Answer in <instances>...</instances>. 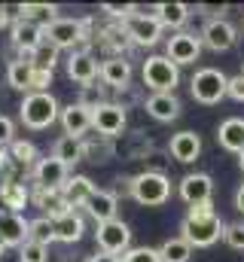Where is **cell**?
<instances>
[{
  "label": "cell",
  "mask_w": 244,
  "mask_h": 262,
  "mask_svg": "<svg viewBox=\"0 0 244 262\" xmlns=\"http://www.w3.org/2000/svg\"><path fill=\"white\" fill-rule=\"evenodd\" d=\"M223 229H226V223L220 220L214 201H208V204H198V207L186 210V216L180 223V238L189 247H214L223 238Z\"/></svg>",
  "instance_id": "cell-1"
},
{
  "label": "cell",
  "mask_w": 244,
  "mask_h": 262,
  "mask_svg": "<svg viewBox=\"0 0 244 262\" xmlns=\"http://www.w3.org/2000/svg\"><path fill=\"white\" fill-rule=\"evenodd\" d=\"M89 37H92V18H55L52 25L43 28V40L55 49L70 52H89Z\"/></svg>",
  "instance_id": "cell-2"
},
{
  "label": "cell",
  "mask_w": 244,
  "mask_h": 262,
  "mask_svg": "<svg viewBox=\"0 0 244 262\" xmlns=\"http://www.w3.org/2000/svg\"><path fill=\"white\" fill-rule=\"evenodd\" d=\"M58 116H61V107L49 92H31V95H25V101L18 107L22 125H28V128H34V131L49 128Z\"/></svg>",
  "instance_id": "cell-3"
},
{
  "label": "cell",
  "mask_w": 244,
  "mask_h": 262,
  "mask_svg": "<svg viewBox=\"0 0 244 262\" xmlns=\"http://www.w3.org/2000/svg\"><path fill=\"white\" fill-rule=\"evenodd\" d=\"M140 76H144V85L153 95H174V89L180 82V67L168 55H150L140 67Z\"/></svg>",
  "instance_id": "cell-4"
},
{
  "label": "cell",
  "mask_w": 244,
  "mask_h": 262,
  "mask_svg": "<svg viewBox=\"0 0 244 262\" xmlns=\"http://www.w3.org/2000/svg\"><path fill=\"white\" fill-rule=\"evenodd\" d=\"M122 31L128 37L131 46H156L162 40V25L156 18V6L144 9V6H134V12L122 21Z\"/></svg>",
  "instance_id": "cell-5"
},
{
  "label": "cell",
  "mask_w": 244,
  "mask_h": 262,
  "mask_svg": "<svg viewBox=\"0 0 244 262\" xmlns=\"http://www.w3.org/2000/svg\"><path fill=\"white\" fill-rule=\"evenodd\" d=\"M131 198L144 207H162L171 198V180L162 171H144L131 177Z\"/></svg>",
  "instance_id": "cell-6"
},
{
  "label": "cell",
  "mask_w": 244,
  "mask_h": 262,
  "mask_svg": "<svg viewBox=\"0 0 244 262\" xmlns=\"http://www.w3.org/2000/svg\"><path fill=\"white\" fill-rule=\"evenodd\" d=\"M226 85H229V76L223 70H217V67H201L189 79L192 98L198 104H208V107H214V104H220L226 98Z\"/></svg>",
  "instance_id": "cell-7"
},
{
  "label": "cell",
  "mask_w": 244,
  "mask_h": 262,
  "mask_svg": "<svg viewBox=\"0 0 244 262\" xmlns=\"http://www.w3.org/2000/svg\"><path fill=\"white\" fill-rule=\"evenodd\" d=\"M95 241H98V250L101 253H110V256H125L131 250V229L128 223H122L119 216L110 220V223H98L95 229Z\"/></svg>",
  "instance_id": "cell-8"
},
{
  "label": "cell",
  "mask_w": 244,
  "mask_h": 262,
  "mask_svg": "<svg viewBox=\"0 0 244 262\" xmlns=\"http://www.w3.org/2000/svg\"><path fill=\"white\" fill-rule=\"evenodd\" d=\"M165 55H168L177 67L195 64L198 55H201V37H195V34H189V31L171 34V37H168V46H165Z\"/></svg>",
  "instance_id": "cell-9"
},
{
  "label": "cell",
  "mask_w": 244,
  "mask_h": 262,
  "mask_svg": "<svg viewBox=\"0 0 244 262\" xmlns=\"http://www.w3.org/2000/svg\"><path fill=\"white\" fill-rule=\"evenodd\" d=\"M92 128L98 131L101 137L116 140L122 131H125V110H122L119 104H113V101L95 107V110H92Z\"/></svg>",
  "instance_id": "cell-10"
},
{
  "label": "cell",
  "mask_w": 244,
  "mask_h": 262,
  "mask_svg": "<svg viewBox=\"0 0 244 262\" xmlns=\"http://www.w3.org/2000/svg\"><path fill=\"white\" fill-rule=\"evenodd\" d=\"M34 180H37V189H61L70 180V168L55 156H46L34 165Z\"/></svg>",
  "instance_id": "cell-11"
},
{
  "label": "cell",
  "mask_w": 244,
  "mask_h": 262,
  "mask_svg": "<svg viewBox=\"0 0 244 262\" xmlns=\"http://www.w3.org/2000/svg\"><path fill=\"white\" fill-rule=\"evenodd\" d=\"M177 195L189 204V207H198V204H208L214 198V180L208 174H186L180 183H177Z\"/></svg>",
  "instance_id": "cell-12"
},
{
  "label": "cell",
  "mask_w": 244,
  "mask_h": 262,
  "mask_svg": "<svg viewBox=\"0 0 244 262\" xmlns=\"http://www.w3.org/2000/svg\"><path fill=\"white\" fill-rule=\"evenodd\" d=\"M235 28H232V21H226V18H208V25H205V31H201V43L211 49V52H226V49H232L235 46Z\"/></svg>",
  "instance_id": "cell-13"
},
{
  "label": "cell",
  "mask_w": 244,
  "mask_h": 262,
  "mask_svg": "<svg viewBox=\"0 0 244 262\" xmlns=\"http://www.w3.org/2000/svg\"><path fill=\"white\" fill-rule=\"evenodd\" d=\"M9 37H12V46L22 52V58H28L40 43H43V28L28 21V18H18L9 25Z\"/></svg>",
  "instance_id": "cell-14"
},
{
  "label": "cell",
  "mask_w": 244,
  "mask_h": 262,
  "mask_svg": "<svg viewBox=\"0 0 244 262\" xmlns=\"http://www.w3.org/2000/svg\"><path fill=\"white\" fill-rule=\"evenodd\" d=\"M61 128L67 137H76V140H83L89 131H92V110L89 107H83L79 101L76 104H67L64 110H61Z\"/></svg>",
  "instance_id": "cell-15"
},
{
  "label": "cell",
  "mask_w": 244,
  "mask_h": 262,
  "mask_svg": "<svg viewBox=\"0 0 244 262\" xmlns=\"http://www.w3.org/2000/svg\"><path fill=\"white\" fill-rule=\"evenodd\" d=\"M67 76L86 89V85H92L101 76V64H98V58L92 52H70V58H67Z\"/></svg>",
  "instance_id": "cell-16"
},
{
  "label": "cell",
  "mask_w": 244,
  "mask_h": 262,
  "mask_svg": "<svg viewBox=\"0 0 244 262\" xmlns=\"http://www.w3.org/2000/svg\"><path fill=\"white\" fill-rule=\"evenodd\" d=\"M168 156L174 162H180V165H192L201 156V137L195 131H177L168 140Z\"/></svg>",
  "instance_id": "cell-17"
},
{
  "label": "cell",
  "mask_w": 244,
  "mask_h": 262,
  "mask_svg": "<svg viewBox=\"0 0 244 262\" xmlns=\"http://www.w3.org/2000/svg\"><path fill=\"white\" fill-rule=\"evenodd\" d=\"M101 82H104L107 89H113V92L125 89V85L131 82V61H128L125 55H110V58H104V61H101Z\"/></svg>",
  "instance_id": "cell-18"
},
{
  "label": "cell",
  "mask_w": 244,
  "mask_h": 262,
  "mask_svg": "<svg viewBox=\"0 0 244 262\" xmlns=\"http://www.w3.org/2000/svg\"><path fill=\"white\" fill-rule=\"evenodd\" d=\"M28 220L22 213H9V210H0V238L6 247H22L28 241Z\"/></svg>",
  "instance_id": "cell-19"
},
{
  "label": "cell",
  "mask_w": 244,
  "mask_h": 262,
  "mask_svg": "<svg viewBox=\"0 0 244 262\" xmlns=\"http://www.w3.org/2000/svg\"><path fill=\"white\" fill-rule=\"evenodd\" d=\"M52 232H55V241H61V244H76L86 232V223L76 210H64L52 220Z\"/></svg>",
  "instance_id": "cell-20"
},
{
  "label": "cell",
  "mask_w": 244,
  "mask_h": 262,
  "mask_svg": "<svg viewBox=\"0 0 244 262\" xmlns=\"http://www.w3.org/2000/svg\"><path fill=\"white\" fill-rule=\"evenodd\" d=\"M61 195H64V204L67 210H76V207H86V201L95 195V183L83 174H73L64 186H61Z\"/></svg>",
  "instance_id": "cell-21"
},
{
  "label": "cell",
  "mask_w": 244,
  "mask_h": 262,
  "mask_svg": "<svg viewBox=\"0 0 244 262\" xmlns=\"http://www.w3.org/2000/svg\"><path fill=\"white\" fill-rule=\"evenodd\" d=\"M116 207H119V198L113 192H104V189H95V195L86 201V213L95 220V223H110L116 220Z\"/></svg>",
  "instance_id": "cell-22"
},
{
  "label": "cell",
  "mask_w": 244,
  "mask_h": 262,
  "mask_svg": "<svg viewBox=\"0 0 244 262\" xmlns=\"http://www.w3.org/2000/svg\"><path fill=\"white\" fill-rule=\"evenodd\" d=\"M217 143H220L226 152L241 156V152H244V119H238V116L223 119V122H220V128H217Z\"/></svg>",
  "instance_id": "cell-23"
},
{
  "label": "cell",
  "mask_w": 244,
  "mask_h": 262,
  "mask_svg": "<svg viewBox=\"0 0 244 262\" xmlns=\"http://www.w3.org/2000/svg\"><path fill=\"white\" fill-rule=\"evenodd\" d=\"M144 110L156 122H171L180 116V101H177V95H150L144 101Z\"/></svg>",
  "instance_id": "cell-24"
},
{
  "label": "cell",
  "mask_w": 244,
  "mask_h": 262,
  "mask_svg": "<svg viewBox=\"0 0 244 262\" xmlns=\"http://www.w3.org/2000/svg\"><path fill=\"white\" fill-rule=\"evenodd\" d=\"M0 201H3V207L9 213H22V207H28V201H31V192H28V186L22 180L6 177L0 183Z\"/></svg>",
  "instance_id": "cell-25"
},
{
  "label": "cell",
  "mask_w": 244,
  "mask_h": 262,
  "mask_svg": "<svg viewBox=\"0 0 244 262\" xmlns=\"http://www.w3.org/2000/svg\"><path fill=\"white\" fill-rule=\"evenodd\" d=\"M116 156V146L110 137H83V159L86 162H95V165H104Z\"/></svg>",
  "instance_id": "cell-26"
},
{
  "label": "cell",
  "mask_w": 244,
  "mask_h": 262,
  "mask_svg": "<svg viewBox=\"0 0 244 262\" xmlns=\"http://www.w3.org/2000/svg\"><path fill=\"white\" fill-rule=\"evenodd\" d=\"M31 201H34V204L43 210V216H49V220H55L58 213L67 210L61 189H34V192H31Z\"/></svg>",
  "instance_id": "cell-27"
},
{
  "label": "cell",
  "mask_w": 244,
  "mask_h": 262,
  "mask_svg": "<svg viewBox=\"0 0 244 262\" xmlns=\"http://www.w3.org/2000/svg\"><path fill=\"white\" fill-rule=\"evenodd\" d=\"M31 79H34V67L28 58H15V61H9L6 67V82H9V89H15V92H28L31 95Z\"/></svg>",
  "instance_id": "cell-28"
},
{
  "label": "cell",
  "mask_w": 244,
  "mask_h": 262,
  "mask_svg": "<svg viewBox=\"0 0 244 262\" xmlns=\"http://www.w3.org/2000/svg\"><path fill=\"white\" fill-rule=\"evenodd\" d=\"M156 18H159L162 28L180 31L183 25H186V18H189V6L186 3H159L156 6Z\"/></svg>",
  "instance_id": "cell-29"
},
{
  "label": "cell",
  "mask_w": 244,
  "mask_h": 262,
  "mask_svg": "<svg viewBox=\"0 0 244 262\" xmlns=\"http://www.w3.org/2000/svg\"><path fill=\"white\" fill-rule=\"evenodd\" d=\"M6 152H9V162H12L15 168H25V171L40 162V159H37V146H34L31 140H18V137H15V140L6 146Z\"/></svg>",
  "instance_id": "cell-30"
},
{
  "label": "cell",
  "mask_w": 244,
  "mask_h": 262,
  "mask_svg": "<svg viewBox=\"0 0 244 262\" xmlns=\"http://www.w3.org/2000/svg\"><path fill=\"white\" fill-rule=\"evenodd\" d=\"M52 156L58 159V162H64L67 168L70 165H76V162H83V140H76V137H58L55 140V146H52Z\"/></svg>",
  "instance_id": "cell-31"
},
{
  "label": "cell",
  "mask_w": 244,
  "mask_h": 262,
  "mask_svg": "<svg viewBox=\"0 0 244 262\" xmlns=\"http://www.w3.org/2000/svg\"><path fill=\"white\" fill-rule=\"evenodd\" d=\"M22 18H28V21H34V25L46 28V25H52V21L58 18V6H55V3H25V6H22Z\"/></svg>",
  "instance_id": "cell-32"
},
{
  "label": "cell",
  "mask_w": 244,
  "mask_h": 262,
  "mask_svg": "<svg viewBox=\"0 0 244 262\" xmlns=\"http://www.w3.org/2000/svg\"><path fill=\"white\" fill-rule=\"evenodd\" d=\"M28 61H31V67H34V70L52 73V70H55V64H58V49H55V46H49V43L43 40V43H40V46L28 55Z\"/></svg>",
  "instance_id": "cell-33"
},
{
  "label": "cell",
  "mask_w": 244,
  "mask_h": 262,
  "mask_svg": "<svg viewBox=\"0 0 244 262\" xmlns=\"http://www.w3.org/2000/svg\"><path fill=\"white\" fill-rule=\"evenodd\" d=\"M159 256H162V262H189V256H192V247H189L180 235H177V238L162 241Z\"/></svg>",
  "instance_id": "cell-34"
},
{
  "label": "cell",
  "mask_w": 244,
  "mask_h": 262,
  "mask_svg": "<svg viewBox=\"0 0 244 262\" xmlns=\"http://www.w3.org/2000/svg\"><path fill=\"white\" fill-rule=\"evenodd\" d=\"M28 241L49 247V244L55 241V232H52V220H49V216H37V220H31V226H28Z\"/></svg>",
  "instance_id": "cell-35"
},
{
  "label": "cell",
  "mask_w": 244,
  "mask_h": 262,
  "mask_svg": "<svg viewBox=\"0 0 244 262\" xmlns=\"http://www.w3.org/2000/svg\"><path fill=\"white\" fill-rule=\"evenodd\" d=\"M18 262H49V247L34 244V241H25L18 247Z\"/></svg>",
  "instance_id": "cell-36"
},
{
  "label": "cell",
  "mask_w": 244,
  "mask_h": 262,
  "mask_svg": "<svg viewBox=\"0 0 244 262\" xmlns=\"http://www.w3.org/2000/svg\"><path fill=\"white\" fill-rule=\"evenodd\" d=\"M223 241H226L232 250H244V223H226Z\"/></svg>",
  "instance_id": "cell-37"
},
{
  "label": "cell",
  "mask_w": 244,
  "mask_h": 262,
  "mask_svg": "<svg viewBox=\"0 0 244 262\" xmlns=\"http://www.w3.org/2000/svg\"><path fill=\"white\" fill-rule=\"evenodd\" d=\"M104 89H107V85H104ZM104 89H101V85H86V89H83V98H79V104H83V107H89V110H95V107L107 104V98H104Z\"/></svg>",
  "instance_id": "cell-38"
},
{
  "label": "cell",
  "mask_w": 244,
  "mask_h": 262,
  "mask_svg": "<svg viewBox=\"0 0 244 262\" xmlns=\"http://www.w3.org/2000/svg\"><path fill=\"white\" fill-rule=\"evenodd\" d=\"M122 262H162V256H159V250H153V247H131V250L122 256Z\"/></svg>",
  "instance_id": "cell-39"
},
{
  "label": "cell",
  "mask_w": 244,
  "mask_h": 262,
  "mask_svg": "<svg viewBox=\"0 0 244 262\" xmlns=\"http://www.w3.org/2000/svg\"><path fill=\"white\" fill-rule=\"evenodd\" d=\"M101 12H107L110 18H119V21H125V18L134 12V3H122V6H119V3H104V6H101Z\"/></svg>",
  "instance_id": "cell-40"
},
{
  "label": "cell",
  "mask_w": 244,
  "mask_h": 262,
  "mask_svg": "<svg viewBox=\"0 0 244 262\" xmlns=\"http://www.w3.org/2000/svg\"><path fill=\"white\" fill-rule=\"evenodd\" d=\"M226 98H232V101L244 104V76H241V73L229 79V85H226Z\"/></svg>",
  "instance_id": "cell-41"
},
{
  "label": "cell",
  "mask_w": 244,
  "mask_h": 262,
  "mask_svg": "<svg viewBox=\"0 0 244 262\" xmlns=\"http://www.w3.org/2000/svg\"><path fill=\"white\" fill-rule=\"evenodd\" d=\"M12 140H15V125H12V119L0 116V146H9Z\"/></svg>",
  "instance_id": "cell-42"
},
{
  "label": "cell",
  "mask_w": 244,
  "mask_h": 262,
  "mask_svg": "<svg viewBox=\"0 0 244 262\" xmlns=\"http://www.w3.org/2000/svg\"><path fill=\"white\" fill-rule=\"evenodd\" d=\"M52 82V73H43V70H34V79H31V92H46V85Z\"/></svg>",
  "instance_id": "cell-43"
},
{
  "label": "cell",
  "mask_w": 244,
  "mask_h": 262,
  "mask_svg": "<svg viewBox=\"0 0 244 262\" xmlns=\"http://www.w3.org/2000/svg\"><path fill=\"white\" fill-rule=\"evenodd\" d=\"M113 195H131V177H116V189H113Z\"/></svg>",
  "instance_id": "cell-44"
},
{
  "label": "cell",
  "mask_w": 244,
  "mask_h": 262,
  "mask_svg": "<svg viewBox=\"0 0 244 262\" xmlns=\"http://www.w3.org/2000/svg\"><path fill=\"white\" fill-rule=\"evenodd\" d=\"M86 262H122V259H119V256H110V253H101V250H98L95 256H89Z\"/></svg>",
  "instance_id": "cell-45"
},
{
  "label": "cell",
  "mask_w": 244,
  "mask_h": 262,
  "mask_svg": "<svg viewBox=\"0 0 244 262\" xmlns=\"http://www.w3.org/2000/svg\"><path fill=\"white\" fill-rule=\"evenodd\" d=\"M235 207H238V213H244V183L238 186V192H235Z\"/></svg>",
  "instance_id": "cell-46"
},
{
  "label": "cell",
  "mask_w": 244,
  "mask_h": 262,
  "mask_svg": "<svg viewBox=\"0 0 244 262\" xmlns=\"http://www.w3.org/2000/svg\"><path fill=\"white\" fill-rule=\"evenodd\" d=\"M3 253H6V244H3V238H0V256H3Z\"/></svg>",
  "instance_id": "cell-47"
},
{
  "label": "cell",
  "mask_w": 244,
  "mask_h": 262,
  "mask_svg": "<svg viewBox=\"0 0 244 262\" xmlns=\"http://www.w3.org/2000/svg\"><path fill=\"white\" fill-rule=\"evenodd\" d=\"M238 165H241V171H244V152H241V156H238Z\"/></svg>",
  "instance_id": "cell-48"
},
{
  "label": "cell",
  "mask_w": 244,
  "mask_h": 262,
  "mask_svg": "<svg viewBox=\"0 0 244 262\" xmlns=\"http://www.w3.org/2000/svg\"><path fill=\"white\" fill-rule=\"evenodd\" d=\"M241 76H244V61H241Z\"/></svg>",
  "instance_id": "cell-49"
}]
</instances>
